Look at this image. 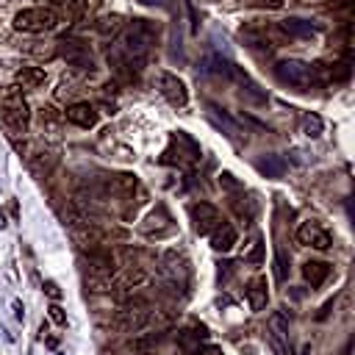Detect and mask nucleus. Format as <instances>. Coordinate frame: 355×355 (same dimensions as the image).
Masks as SVG:
<instances>
[{
	"label": "nucleus",
	"mask_w": 355,
	"mask_h": 355,
	"mask_svg": "<svg viewBox=\"0 0 355 355\" xmlns=\"http://www.w3.org/2000/svg\"><path fill=\"white\" fill-rule=\"evenodd\" d=\"M94 31H97L100 36H114V33H119V31H122V17H119V14L103 17V19H97V22H94Z\"/></svg>",
	"instance_id": "obj_17"
},
{
	"label": "nucleus",
	"mask_w": 355,
	"mask_h": 355,
	"mask_svg": "<svg viewBox=\"0 0 355 355\" xmlns=\"http://www.w3.org/2000/svg\"><path fill=\"white\" fill-rule=\"evenodd\" d=\"M47 311H50V319H53L55 324H67V316H64V311H61L58 305H50Z\"/></svg>",
	"instance_id": "obj_24"
},
{
	"label": "nucleus",
	"mask_w": 355,
	"mask_h": 355,
	"mask_svg": "<svg viewBox=\"0 0 355 355\" xmlns=\"http://www.w3.org/2000/svg\"><path fill=\"white\" fill-rule=\"evenodd\" d=\"M258 169H261V172H266V175H280L283 164H280L277 158H272V161H261V164H258Z\"/></svg>",
	"instance_id": "obj_21"
},
{
	"label": "nucleus",
	"mask_w": 355,
	"mask_h": 355,
	"mask_svg": "<svg viewBox=\"0 0 355 355\" xmlns=\"http://www.w3.org/2000/svg\"><path fill=\"white\" fill-rule=\"evenodd\" d=\"M44 291H47L53 300H58V297H61V291H58V286H55L53 280H47V283H44Z\"/></svg>",
	"instance_id": "obj_25"
},
{
	"label": "nucleus",
	"mask_w": 355,
	"mask_h": 355,
	"mask_svg": "<svg viewBox=\"0 0 355 355\" xmlns=\"http://www.w3.org/2000/svg\"><path fill=\"white\" fill-rule=\"evenodd\" d=\"M133 355H153V352H133Z\"/></svg>",
	"instance_id": "obj_27"
},
{
	"label": "nucleus",
	"mask_w": 355,
	"mask_h": 355,
	"mask_svg": "<svg viewBox=\"0 0 355 355\" xmlns=\"http://www.w3.org/2000/svg\"><path fill=\"white\" fill-rule=\"evenodd\" d=\"M194 355H225V352H222V347H216V344H205V347H197Z\"/></svg>",
	"instance_id": "obj_23"
},
{
	"label": "nucleus",
	"mask_w": 355,
	"mask_h": 355,
	"mask_svg": "<svg viewBox=\"0 0 355 355\" xmlns=\"http://www.w3.org/2000/svg\"><path fill=\"white\" fill-rule=\"evenodd\" d=\"M0 116L11 133H25L28 119H31V108H28L19 86H6L0 92Z\"/></svg>",
	"instance_id": "obj_1"
},
{
	"label": "nucleus",
	"mask_w": 355,
	"mask_h": 355,
	"mask_svg": "<svg viewBox=\"0 0 355 355\" xmlns=\"http://www.w3.org/2000/svg\"><path fill=\"white\" fill-rule=\"evenodd\" d=\"M275 75H277L283 83H288V86H294V89H300V92L311 89V86H316V83L322 80L319 64H305V61H297V58L277 61V64H275Z\"/></svg>",
	"instance_id": "obj_2"
},
{
	"label": "nucleus",
	"mask_w": 355,
	"mask_h": 355,
	"mask_svg": "<svg viewBox=\"0 0 355 355\" xmlns=\"http://www.w3.org/2000/svg\"><path fill=\"white\" fill-rule=\"evenodd\" d=\"M158 92L164 94V100H166L169 105L183 108V105L189 103V89H186V83H183L178 75H172V72H161V75H158Z\"/></svg>",
	"instance_id": "obj_7"
},
{
	"label": "nucleus",
	"mask_w": 355,
	"mask_h": 355,
	"mask_svg": "<svg viewBox=\"0 0 355 355\" xmlns=\"http://www.w3.org/2000/svg\"><path fill=\"white\" fill-rule=\"evenodd\" d=\"M244 261L252 263V266L263 263V239H261V236L252 239V247H250V252H244Z\"/></svg>",
	"instance_id": "obj_18"
},
{
	"label": "nucleus",
	"mask_w": 355,
	"mask_h": 355,
	"mask_svg": "<svg viewBox=\"0 0 355 355\" xmlns=\"http://www.w3.org/2000/svg\"><path fill=\"white\" fill-rule=\"evenodd\" d=\"M47 80V72L42 67H22L17 69V86L19 89H42Z\"/></svg>",
	"instance_id": "obj_14"
},
{
	"label": "nucleus",
	"mask_w": 355,
	"mask_h": 355,
	"mask_svg": "<svg viewBox=\"0 0 355 355\" xmlns=\"http://www.w3.org/2000/svg\"><path fill=\"white\" fill-rule=\"evenodd\" d=\"M147 239H166V236H172L175 233V222H172V216H169V211L164 208V205H158L144 222H141V227H139Z\"/></svg>",
	"instance_id": "obj_6"
},
{
	"label": "nucleus",
	"mask_w": 355,
	"mask_h": 355,
	"mask_svg": "<svg viewBox=\"0 0 355 355\" xmlns=\"http://www.w3.org/2000/svg\"><path fill=\"white\" fill-rule=\"evenodd\" d=\"M247 302L252 311H263L266 302H269V286H266V277H252L247 283Z\"/></svg>",
	"instance_id": "obj_13"
},
{
	"label": "nucleus",
	"mask_w": 355,
	"mask_h": 355,
	"mask_svg": "<svg viewBox=\"0 0 355 355\" xmlns=\"http://www.w3.org/2000/svg\"><path fill=\"white\" fill-rule=\"evenodd\" d=\"M55 55H61L69 67L75 69H94V53L89 47V42L78 39V36H61L55 42Z\"/></svg>",
	"instance_id": "obj_4"
},
{
	"label": "nucleus",
	"mask_w": 355,
	"mask_h": 355,
	"mask_svg": "<svg viewBox=\"0 0 355 355\" xmlns=\"http://www.w3.org/2000/svg\"><path fill=\"white\" fill-rule=\"evenodd\" d=\"M302 277H305V283H311L313 288H319L330 277V263H324V261H308L302 266Z\"/></svg>",
	"instance_id": "obj_15"
},
{
	"label": "nucleus",
	"mask_w": 355,
	"mask_h": 355,
	"mask_svg": "<svg viewBox=\"0 0 355 355\" xmlns=\"http://www.w3.org/2000/svg\"><path fill=\"white\" fill-rule=\"evenodd\" d=\"M208 239H211V247L216 250V252H227V250H233V244H236V239H239V233H236V227L230 225V222H219L211 233H208Z\"/></svg>",
	"instance_id": "obj_12"
},
{
	"label": "nucleus",
	"mask_w": 355,
	"mask_h": 355,
	"mask_svg": "<svg viewBox=\"0 0 355 355\" xmlns=\"http://www.w3.org/2000/svg\"><path fill=\"white\" fill-rule=\"evenodd\" d=\"M150 322H153V311H150V305H147L144 300H133V302H128V305L116 313V327L125 330V333H139V330H144Z\"/></svg>",
	"instance_id": "obj_5"
},
{
	"label": "nucleus",
	"mask_w": 355,
	"mask_h": 355,
	"mask_svg": "<svg viewBox=\"0 0 355 355\" xmlns=\"http://www.w3.org/2000/svg\"><path fill=\"white\" fill-rule=\"evenodd\" d=\"M64 116L72 125H78V128H94L97 125V111H94L92 103H69L67 111H64Z\"/></svg>",
	"instance_id": "obj_11"
},
{
	"label": "nucleus",
	"mask_w": 355,
	"mask_h": 355,
	"mask_svg": "<svg viewBox=\"0 0 355 355\" xmlns=\"http://www.w3.org/2000/svg\"><path fill=\"white\" fill-rule=\"evenodd\" d=\"M275 275H277V280H286V275H288V258H286L283 247H277V252H275Z\"/></svg>",
	"instance_id": "obj_20"
},
{
	"label": "nucleus",
	"mask_w": 355,
	"mask_h": 355,
	"mask_svg": "<svg viewBox=\"0 0 355 355\" xmlns=\"http://www.w3.org/2000/svg\"><path fill=\"white\" fill-rule=\"evenodd\" d=\"M3 225H6V216H3V214H0V227H3Z\"/></svg>",
	"instance_id": "obj_26"
},
{
	"label": "nucleus",
	"mask_w": 355,
	"mask_h": 355,
	"mask_svg": "<svg viewBox=\"0 0 355 355\" xmlns=\"http://www.w3.org/2000/svg\"><path fill=\"white\" fill-rule=\"evenodd\" d=\"M297 241L305 247H313V250H330V244H333L330 233L319 222H302L297 227Z\"/></svg>",
	"instance_id": "obj_9"
},
{
	"label": "nucleus",
	"mask_w": 355,
	"mask_h": 355,
	"mask_svg": "<svg viewBox=\"0 0 355 355\" xmlns=\"http://www.w3.org/2000/svg\"><path fill=\"white\" fill-rule=\"evenodd\" d=\"M189 214H191L194 230H197V233H205V236H208V233L222 222L219 208H216V205H211V202H194V205L189 208Z\"/></svg>",
	"instance_id": "obj_8"
},
{
	"label": "nucleus",
	"mask_w": 355,
	"mask_h": 355,
	"mask_svg": "<svg viewBox=\"0 0 355 355\" xmlns=\"http://www.w3.org/2000/svg\"><path fill=\"white\" fill-rule=\"evenodd\" d=\"M58 14L47 6H36V8H22L17 17H14V28L17 31H25V33H47V31H55L58 28Z\"/></svg>",
	"instance_id": "obj_3"
},
{
	"label": "nucleus",
	"mask_w": 355,
	"mask_h": 355,
	"mask_svg": "<svg viewBox=\"0 0 355 355\" xmlns=\"http://www.w3.org/2000/svg\"><path fill=\"white\" fill-rule=\"evenodd\" d=\"M280 25V31L291 39V36H302V39H313L316 36V28L311 25V22H305V19H297V17H291V19H283V22H277Z\"/></svg>",
	"instance_id": "obj_16"
},
{
	"label": "nucleus",
	"mask_w": 355,
	"mask_h": 355,
	"mask_svg": "<svg viewBox=\"0 0 355 355\" xmlns=\"http://www.w3.org/2000/svg\"><path fill=\"white\" fill-rule=\"evenodd\" d=\"M136 186H139V183H136V175H128V172L111 175V178H105V183H103L105 197H116V200H128V197H133Z\"/></svg>",
	"instance_id": "obj_10"
},
{
	"label": "nucleus",
	"mask_w": 355,
	"mask_h": 355,
	"mask_svg": "<svg viewBox=\"0 0 355 355\" xmlns=\"http://www.w3.org/2000/svg\"><path fill=\"white\" fill-rule=\"evenodd\" d=\"M302 130H305L308 136H319V133H322V119H319L316 114H305V116H302Z\"/></svg>",
	"instance_id": "obj_19"
},
{
	"label": "nucleus",
	"mask_w": 355,
	"mask_h": 355,
	"mask_svg": "<svg viewBox=\"0 0 355 355\" xmlns=\"http://www.w3.org/2000/svg\"><path fill=\"white\" fill-rule=\"evenodd\" d=\"M247 6H258V8H272V11H277V8H283V0H244Z\"/></svg>",
	"instance_id": "obj_22"
}]
</instances>
